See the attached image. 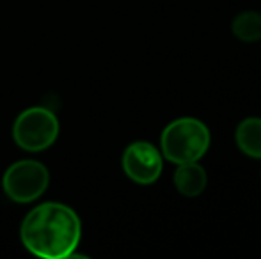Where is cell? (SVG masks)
<instances>
[{
	"instance_id": "cell-1",
	"label": "cell",
	"mask_w": 261,
	"mask_h": 259,
	"mask_svg": "<svg viewBox=\"0 0 261 259\" xmlns=\"http://www.w3.org/2000/svg\"><path fill=\"white\" fill-rule=\"evenodd\" d=\"M21 243L31 254L45 259L75 256L82 224L75 210L62 203H43L32 208L20 227Z\"/></svg>"
},
{
	"instance_id": "cell-2",
	"label": "cell",
	"mask_w": 261,
	"mask_h": 259,
	"mask_svg": "<svg viewBox=\"0 0 261 259\" xmlns=\"http://www.w3.org/2000/svg\"><path fill=\"white\" fill-rule=\"evenodd\" d=\"M212 133L197 118H178L171 121L160 135V151L171 163L199 162L208 153Z\"/></svg>"
},
{
	"instance_id": "cell-3",
	"label": "cell",
	"mask_w": 261,
	"mask_h": 259,
	"mask_svg": "<svg viewBox=\"0 0 261 259\" xmlns=\"http://www.w3.org/2000/svg\"><path fill=\"white\" fill-rule=\"evenodd\" d=\"M57 116L45 107H32L23 110L13 125V140L21 149L39 153L48 149L59 137Z\"/></svg>"
},
{
	"instance_id": "cell-4",
	"label": "cell",
	"mask_w": 261,
	"mask_h": 259,
	"mask_svg": "<svg viewBox=\"0 0 261 259\" xmlns=\"http://www.w3.org/2000/svg\"><path fill=\"white\" fill-rule=\"evenodd\" d=\"M50 183V172L38 160H18L7 167L2 178V188L11 200L20 204L34 203Z\"/></svg>"
},
{
	"instance_id": "cell-5",
	"label": "cell",
	"mask_w": 261,
	"mask_h": 259,
	"mask_svg": "<svg viewBox=\"0 0 261 259\" xmlns=\"http://www.w3.org/2000/svg\"><path fill=\"white\" fill-rule=\"evenodd\" d=\"M123 170L132 181L139 185H151L160 178L164 170L162 151L151 142H132L123 153Z\"/></svg>"
},
{
	"instance_id": "cell-6",
	"label": "cell",
	"mask_w": 261,
	"mask_h": 259,
	"mask_svg": "<svg viewBox=\"0 0 261 259\" xmlns=\"http://www.w3.org/2000/svg\"><path fill=\"white\" fill-rule=\"evenodd\" d=\"M174 187L176 190L185 197H197L204 192L208 185V174L203 165L197 162L179 163L174 172Z\"/></svg>"
},
{
	"instance_id": "cell-7",
	"label": "cell",
	"mask_w": 261,
	"mask_h": 259,
	"mask_svg": "<svg viewBox=\"0 0 261 259\" xmlns=\"http://www.w3.org/2000/svg\"><path fill=\"white\" fill-rule=\"evenodd\" d=\"M234 140L245 156L261 160V118H245L238 123Z\"/></svg>"
},
{
	"instance_id": "cell-8",
	"label": "cell",
	"mask_w": 261,
	"mask_h": 259,
	"mask_svg": "<svg viewBox=\"0 0 261 259\" xmlns=\"http://www.w3.org/2000/svg\"><path fill=\"white\" fill-rule=\"evenodd\" d=\"M231 32L237 39L244 43H256L261 39V13L244 11L237 14L231 21Z\"/></svg>"
}]
</instances>
